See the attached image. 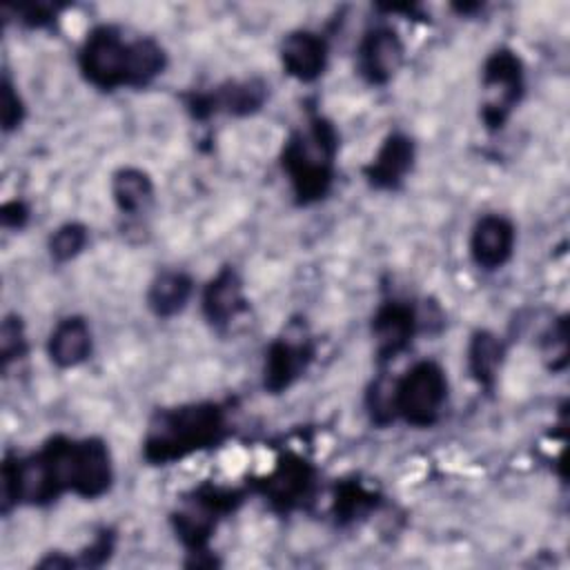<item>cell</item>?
<instances>
[{
	"label": "cell",
	"instance_id": "ac0fdd59",
	"mask_svg": "<svg viewBox=\"0 0 570 570\" xmlns=\"http://www.w3.org/2000/svg\"><path fill=\"white\" fill-rule=\"evenodd\" d=\"M191 294H194V281L189 274L180 269H165L151 281L147 289V307L158 318H169L185 309Z\"/></svg>",
	"mask_w": 570,
	"mask_h": 570
},
{
	"label": "cell",
	"instance_id": "4fadbf2b",
	"mask_svg": "<svg viewBox=\"0 0 570 570\" xmlns=\"http://www.w3.org/2000/svg\"><path fill=\"white\" fill-rule=\"evenodd\" d=\"M414 156L416 149L412 138L394 131L381 142L374 158L363 167V176L374 189H396L412 171Z\"/></svg>",
	"mask_w": 570,
	"mask_h": 570
},
{
	"label": "cell",
	"instance_id": "9c48e42d",
	"mask_svg": "<svg viewBox=\"0 0 570 570\" xmlns=\"http://www.w3.org/2000/svg\"><path fill=\"white\" fill-rule=\"evenodd\" d=\"M419 330V314L407 301H385L376 307L372 316V336L374 350L381 363L396 358L405 352Z\"/></svg>",
	"mask_w": 570,
	"mask_h": 570
},
{
	"label": "cell",
	"instance_id": "8992f818",
	"mask_svg": "<svg viewBox=\"0 0 570 570\" xmlns=\"http://www.w3.org/2000/svg\"><path fill=\"white\" fill-rule=\"evenodd\" d=\"M243 494L236 490L218 488V485H200L191 492V497L185 501V505L171 517L176 537L183 541V546L194 552L203 554L207 552L209 537L214 534L218 521L234 512L240 503Z\"/></svg>",
	"mask_w": 570,
	"mask_h": 570
},
{
	"label": "cell",
	"instance_id": "8fae6325",
	"mask_svg": "<svg viewBox=\"0 0 570 570\" xmlns=\"http://www.w3.org/2000/svg\"><path fill=\"white\" fill-rule=\"evenodd\" d=\"M114 481V465L109 448L102 439L87 436L73 448V479L71 492L82 499H98L107 494Z\"/></svg>",
	"mask_w": 570,
	"mask_h": 570
},
{
	"label": "cell",
	"instance_id": "d4e9b609",
	"mask_svg": "<svg viewBox=\"0 0 570 570\" xmlns=\"http://www.w3.org/2000/svg\"><path fill=\"white\" fill-rule=\"evenodd\" d=\"M60 7L53 2H29V4H20L18 7V20L29 24V27H45L51 20H56Z\"/></svg>",
	"mask_w": 570,
	"mask_h": 570
},
{
	"label": "cell",
	"instance_id": "7a4b0ae2",
	"mask_svg": "<svg viewBox=\"0 0 570 570\" xmlns=\"http://www.w3.org/2000/svg\"><path fill=\"white\" fill-rule=\"evenodd\" d=\"M338 134L323 116H312L283 145L281 165L298 205L318 203L334 183Z\"/></svg>",
	"mask_w": 570,
	"mask_h": 570
},
{
	"label": "cell",
	"instance_id": "ffe728a7",
	"mask_svg": "<svg viewBox=\"0 0 570 570\" xmlns=\"http://www.w3.org/2000/svg\"><path fill=\"white\" fill-rule=\"evenodd\" d=\"M111 198L122 214L136 216L154 200V183L138 167H122L111 178Z\"/></svg>",
	"mask_w": 570,
	"mask_h": 570
},
{
	"label": "cell",
	"instance_id": "7402d4cb",
	"mask_svg": "<svg viewBox=\"0 0 570 570\" xmlns=\"http://www.w3.org/2000/svg\"><path fill=\"white\" fill-rule=\"evenodd\" d=\"M89 243V232L80 223H65L49 236V254L56 263H67L76 258Z\"/></svg>",
	"mask_w": 570,
	"mask_h": 570
},
{
	"label": "cell",
	"instance_id": "484cf974",
	"mask_svg": "<svg viewBox=\"0 0 570 570\" xmlns=\"http://www.w3.org/2000/svg\"><path fill=\"white\" fill-rule=\"evenodd\" d=\"M114 550V537L109 532H102L94 539V543L80 554L78 563L80 566H89V568H96V566H102L107 559H109V552Z\"/></svg>",
	"mask_w": 570,
	"mask_h": 570
},
{
	"label": "cell",
	"instance_id": "52a82bcc",
	"mask_svg": "<svg viewBox=\"0 0 570 570\" xmlns=\"http://www.w3.org/2000/svg\"><path fill=\"white\" fill-rule=\"evenodd\" d=\"M314 358V343L303 325H289L283 336L274 338L265 350L263 387L269 394L289 390L309 367Z\"/></svg>",
	"mask_w": 570,
	"mask_h": 570
},
{
	"label": "cell",
	"instance_id": "cb8c5ba5",
	"mask_svg": "<svg viewBox=\"0 0 570 570\" xmlns=\"http://www.w3.org/2000/svg\"><path fill=\"white\" fill-rule=\"evenodd\" d=\"M0 105H2L0 107L2 129L11 131V129L20 127V122L24 118V105H22V98H20L18 89L9 80V76H4V80H2V100H0Z\"/></svg>",
	"mask_w": 570,
	"mask_h": 570
},
{
	"label": "cell",
	"instance_id": "2e32d148",
	"mask_svg": "<svg viewBox=\"0 0 570 570\" xmlns=\"http://www.w3.org/2000/svg\"><path fill=\"white\" fill-rule=\"evenodd\" d=\"M281 65L287 76L312 82L327 65V42L314 31H292L281 42Z\"/></svg>",
	"mask_w": 570,
	"mask_h": 570
},
{
	"label": "cell",
	"instance_id": "4316f807",
	"mask_svg": "<svg viewBox=\"0 0 570 570\" xmlns=\"http://www.w3.org/2000/svg\"><path fill=\"white\" fill-rule=\"evenodd\" d=\"M2 225L11 229H20L29 218V207L22 200H9L2 205Z\"/></svg>",
	"mask_w": 570,
	"mask_h": 570
},
{
	"label": "cell",
	"instance_id": "ba28073f",
	"mask_svg": "<svg viewBox=\"0 0 570 570\" xmlns=\"http://www.w3.org/2000/svg\"><path fill=\"white\" fill-rule=\"evenodd\" d=\"M405 58V47L399 33L379 24L365 31L356 49V69L370 85H387L401 69Z\"/></svg>",
	"mask_w": 570,
	"mask_h": 570
},
{
	"label": "cell",
	"instance_id": "9a60e30c",
	"mask_svg": "<svg viewBox=\"0 0 570 570\" xmlns=\"http://www.w3.org/2000/svg\"><path fill=\"white\" fill-rule=\"evenodd\" d=\"M203 316L214 327H225L247 309L243 281L234 267H220L200 294Z\"/></svg>",
	"mask_w": 570,
	"mask_h": 570
},
{
	"label": "cell",
	"instance_id": "d6986e66",
	"mask_svg": "<svg viewBox=\"0 0 570 570\" xmlns=\"http://www.w3.org/2000/svg\"><path fill=\"white\" fill-rule=\"evenodd\" d=\"M503 343L497 334L488 332V330H476L470 336L468 343V370L472 374V379L485 387L488 392L494 387L497 376L501 372L503 365Z\"/></svg>",
	"mask_w": 570,
	"mask_h": 570
},
{
	"label": "cell",
	"instance_id": "603a6c76",
	"mask_svg": "<svg viewBox=\"0 0 570 570\" xmlns=\"http://www.w3.org/2000/svg\"><path fill=\"white\" fill-rule=\"evenodd\" d=\"M27 354V334L18 316H4L0 327V358L7 367L11 361H18Z\"/></svg>",
	"mask_w": 570,
	"mask_h": 570
},
{
	"label": "cell",
	"instance_id": "e0dca14e",
	"mask_svg": "<svg viewBox=\"0 0 570 570\" xmlns=\"http://www.w3.org/2000/svg\"><path fill=\"white\" fill-rule=\"evenodd\" d=\"M47 354L53 365L69 370L85 363L91 354V330L82 316H67L56 323L47 341Z\"/></svg>",
	"mask_w": 570,
	"mask_h": 570
},
{
	"label": "cell",
	"instance_id": "7c38bea8",
	"mask_svg": "<svg viewBox=\"0 0 570 570\" xmlns=\"http://www.w3.org/2000/svg\"><path fill=\"white\" fill-rule=\"evenodd\" d=\"M514 225L501 214L481 216L470 234V256L481 269H501L514 254Z\"/></svg>",
	"mask_w": 570,
	"mask_h": 570
},
{
	"label": "cell",
	"instance_id": "5bb4252c",
	"mask_svg": "<svg viewBox=\"0 0 570 570\" xmlns=\"http://www.w3.org/2000/svg\"><path fill=\"white\" fill-rule=\"evenodd\" d=\"M267 89L258 80H245V82H229L225 87H218L207 94H196L189 100V109L196 118H207L212 114H234V116H247L261 109L265 102Z\"/></svg>",
	"mask_w": 570,
	"mask_h": 570
},
{
	"label": "cell",
	"instance_id": "277c9868",
	"mask_svg": "<svg viewBox=\"0 0 570 570\" xmlns=\"http://www.w3.org/2000/svg\"><path fill=\"white\" fill-rule=\"evenodd\" d=\"M134 40H127L120 29L100 24L91 29L80 47L78 65L82 76L96 89L131 87Z\"/></svg>",
	"mask_w": 570,
	"mask_h": 570
},
{
	"label": "cell",
	"instance_id": "6da1fadb",
	"mask_svg": "<svg viewBox=\"0 0 570 570\" xmlns=\"http://www.w3.org/2000/svg\"><path fill=\"white\" fill-rule=\"evenodd\" d=\"M225 434L227 412L218 403L205 401L160 410L142 439V456L151 465H167L218 445Z\"/></svg>",
	"mask_w": 570,
	"mask_h": 570
},
{
	"label": "cell",
	"instance_id": "30bf717a",
	"mask_svg": "<svg viewBox=\"0 0 570 570\" xmlns=\"http://www.w3.org/2000/svg\"><path fill=\"white\" fill-rule=\"evenodd\" d=\"M314 490V468L294 454L281 459L274 470L258 483V492L276 510L289 512L298 508Z\"/></svg>",
	"mask_w": 570,
	"mask_h": 570
},
{
	"label": "cell",
	"instance_id": "5b68a950",
	"mask_svg": "<svg viewBox=\"0 0 570 570\" xmlns=\"http://www.w3.org/2000/svg\"><path fill=\"white\" fill-rule=\"evenodd\" d=\"M523 94V65L510 49H497L481 69V120L497 131L505 125Z\"/></svg>",
	"mask_w": 570,
	"mask_h": 570
},
{
	"label": "cell",
	"instance_id": "44dd1931",
	"mask_svg": "<svg viewBox=\"0 0 570 570\" xmlns=\"http://www.w3.org/2000/svg\"><path fill=\"white\" fill-rule=\"evenodd\" d=\"M376 508V497L356 481L341 483L334 494V514L338 523H350Z\"/></svg>",
	"mask_w": 570,
	"mask_h": 570
},
{
	"label": "cell",
	"instance_id": "3957f363",
	"mask_svg": "<svg viewBox=\"0 0 570 570\" xmlns=\"http://www.w3.org/2000/svg\"><path fill=\"white\" fill-rule=\"evenodd\" d=\"M448 403V376L436 361H419L394 379V419L414 428H432Z\"/></svg>",
	"mask_w": 570,
	"mask_h": 570
}]
</instances>
